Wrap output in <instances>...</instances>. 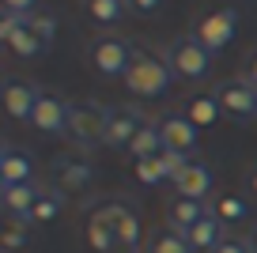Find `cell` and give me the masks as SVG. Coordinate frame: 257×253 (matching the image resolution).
Here are the masks:
<instances>
[{"label":"cell","instance_id":"25","mask_svg":"<svg viewBox=\"0 0 257 253\" xmlns=\"http://www.w3.org/2000/svg\"><path fill=\"white\" fill-rule=\"evenodd\" d=\"M64 208V193L61 189H42L38 193V200H34V208H31V223H49V219H57V212Z\"/></svg>","mask_w":257,"mask_h":253},{"label":"cell","instance_id":"28","mask_svg":"<svg viewBox=\"0 0 257 253\" xmlns=\"http://www.w3.org/2000/svg\"><path fill=\"white\" fill-rule=\"evenodd\" d=\"M27 23H31V31L34 34H38V42H42V46H53V38H57V16H53V12H46V8H38V12H34V16L31 19H27Z\"/></svg>","mask_w":257,"mask_h":253},{"label":"cell","instance_id":"6","mask_svg":"<svg viewBox=\"0 0 257 253\" xmlns=\"http://www.w3.org/2000/svg\"><path fill=\"white\" fill-rule=\"evenodd\" d=\"M216 102L231 121H253L257 117V87L246 76H231L223 83H216Z\"/></svg>","mask_w":257,"mask_h":253},{"label":"cell","instance_id":"17","mask_svg":"<svg viewBox=\"0 0 257 253\" xmlns=\"http://www.w3.org/2000/svg\"><path fill=\"white\" fill-rule=\"evenodd\" d=\"M185 238H189V245H193V253H216L219 245L227 242V223L219 219L216 212H208L197 227H189L185 230Z\"/></svg>","mask_w":257,"mask_h":253},{"label":"cell","instance_id":"34","mask_svg":"<svg viewBox=\"0 0 257 253\" xmlns=\"http://www.w3.org/2000/svg\"><path fill=\"white\" fill-rule=\"evenodd\" d=\"M246 189H249V193L257 197V163L249 166V174H246Z\"/></svg>","mask_w":257,"mask_h":253},{"label":"cell","instance_id":"13","mask_svg":"<svg viewBox=\"0 0 257 253\" xmlns=\"http://www.w3.org/2000/svg\"><path fill=\"white\" fill-rule=\"evenodd\" d=\"M170 185H174L178 197L208 200V193H212V170H208V163H201V159H189V163H185L182 170L170 178Z\"/></svg>","mask_w":257,"mask_h":253},{"label":"cell","instance_id":"30","mask_svg":"<svg viewBox=\"0 0 257 253\" xmlns=\"http://www.w3.org/2000/svg\"><path fill=\"white\" fill-rule=\"evenodd\" d=\"M4 12H12V16H23V19H31L34 12H38V0H4Z\"/></svg>","mask_w":257,"mask_h":253},{"label":"cell","instance_id":"26","mask_svg":"<svg viewBox=\"0 0 257 253\" xmlns=\"http://www.w3.org/2000/svg\"><path fill=\"white\" fill-rule=\"evenodd\" d=\"M27 238H31V219H16V215H12V219L4 223V230H0V245H4L8 253L23 249Z\"/></svg>","mask_w":257,"mask_h":253},{"label":"cell","instance_id":"16","mask_svg":"<svg viewBox=\"0 0 257 253\" xmlns=\"http://www.w3.org/2000/svg\"><path fill=\"white\" fill-rule=\"evenodd\" d=\"M208 212H212V200H193V197H178V193L167 200V223H170V227H178L182 234L189 227H197Z\"/></svg>","mask_w":257,"mask_h":253},{"label":"cell","instance_id":"29","mask_svg":"<svg viewBox=\"0 0 257 253\" xmlns=\"http://www.w3.org/2000/svg\"><path fill=\"white\" fill-rule=\"evenodd\" d=\"M167 0H128V16H140V19H152L163 12Z\"/></svg>","mask_w":257,"mask_h":253},{"label":"cell","instance_id":"2","mask_svg":"<svg viewBox=\"0 0 257 253\" xmlns=\"http://www.w3.org/2000/svg\"><path fill=\"white\" fill-rule=\"evenodd\" d=\"M170 68L163 61V53H152V49H140L133 53V64L125 72V87L133 91L137 98H159L163 91L170 87Z\"/></svg>","mask_w":257,"mask_h":253},{"label":"cell","instance_id":"14","mask_svg":"<svg viewBox=\"0 0 257 253\" xmlns=\"http://www.w3.org/2000/svg\"><path fill=\"white\" fill-rule=\"evenodd\" d=\"M34 178V159L31 151L16 144H0V185H27Z\"/></svg>","mask_w":257,"mask_h":253},{"label":"cell","instance_id":"27","mask_svg":"<svg viewBox=\"0 0 257 253\" xmlns=\"http://www.w3.org/2000/svg\"><path fill=\"white\" fill-rule=\"evenodd\" d=\"M133 170H137V182L140 185H163V182H170V178H167V166H163L159 155H155V159H137Z\"/></svg>","mask_w":257,"mask_h":253},{"label":"cell","instance_id":"24","mask_svg":"<svg viewBox=\"0 0 257 253\" xmlns=\"http://www.w3.org/2000/svg\"><path fill=\"white\" fill-rule=\"evenodd\" d=\"M83 12H87L95 23L113 27L128 16V0H83Z\"/></svg>","mask_w":257,"mask_h":253},{"label":"cell","instance_id":"4","mask_svg":"<svg viewBox=\"0 0 257 253\" xmlns=\"http://www.w3.org/2000/svg\"><path fill=\"white\" fill-rule=\"evenodd\" d=\"M133 53H137V46L128 38H121V34H98L87 46V64L102 79H125L128 64H133Z\"/></svg>","mask_w":257,"mask_h":253},{"label":"cell","instance_id":"3","mask_svg":"<svg viewBox=\"0 0 257 253\" xmlns=\"http://www.w3.org/2000/svg\"><path fill=\"white\" fill-rule=\"evenodd\" d=\"M106 121H110V106L95 102V98H76L68 102V140L80 151H91L95 144H102Z\"/></svg>","mask_w":257,"mask_h":253},{"label":"cell","instance_id":"8","mask_svg":"<svg viewBox=\"0 0 257 253\" xmlns=\"http://www.w3.org/2000/svg\"><path fill=\"white\" fill-rule=\"evenodd\" d=\"M159 133H163V151L182 155V159H189L193 151H197V140H201V129L193 125L182 110L163 113V117H159Z\"/></svg>","mask_w":257,"mask_h":253},{"label":"cell","instance_id":"12","mask_svg":"<svg viewBox=\"0 0 257 253\" xmlns=\"http://www.w3.org/2000/svg\"><path fill=\"white\" fill-rule=\"evenodd\" d=\"M102 212H106V219L113 223V230H117V242L125 245V249H137L140 245V212L128 200H106L102 204Z\"/></svg>","mask_w":257,"mask_h":253},{"label":"cell","instance_id":"15","mask_svg":"<svg viewBox=\"0 0 257 253\" xmlns=\"http://www.w3.org/2000/svg\"><path fill=\"white\" fill-rule=\"evenodd\" d=\"M53 178H57V185H61V193H83L95 182V166H91L87 159H57Z\"/></svg>","mask_w":257,"mask_h":253},{"label":"cell","instance_id":"18","mask_svg":"<svg viewBox=\"0 0 257 253\" xmlns=\"http://www.w3.org/2000/svg\"><path fill=\"white\" fill-rule=\"evenodd\" d=\"M83 234H87V245H91L95 253H113V245H121V242H117V230H113V223L106 219L102 208H95V212H91Z\"/></svg>","mask_w":257,"mask_h":253},{"label":"cell","instance_id":"31","mask_svg":"<svg viewBox=\"0 0 257 253\" xmlns=\"http://www.w3.org/2000/svg\"><path fill=\"white\" fill-rule=\"evenodd\" d=\"M242 76H246V79H249V83H253V87H257V46H253V49H249V57H246V64H242Z\"/></svg>","mask_w":257,"mask_h":253},{"label":"cell","instance_id":"9","mask_svg":"<svg viewBox=\"0 0 257 253\" xmlns=\"http://www.w3.org/2000/svg\"><path fill=\"white\" fill-rule=\"evenodd\" d=\"M42 95H46V91L27 76H4V87H0V98H4V106H8V113L16 121H31Z\"/></svg>","mask_w":257,"mask_h":253},{"label":"cell","instance_id":"19","mask_svg":"<svg viewBox=\"0 0 257 253\" xmlns=\"http://www.w3.org/2000/svg\"><path fill=\"white\" fill-rule=\"evenodd\" d=\"M144 253H193V245H189V238H185L178 227H170V223H159V227L148 234Z\"/></svg>","mask_w":257,"mask_h":253},{"label":"cell","instance_id":"22","mask_svg":"<svg viewBox=\"0 0 257 253\" xmlns=\"http://www.w3.org/2000/svg\"><path fill=\"white\" fill-rule=\"evenodd\" d=\"M182 113H185L197 129H208V125H216V121H219V113H223V110H219L216 95H193L189 102H185Z\"/></svg>","mask_w":257,"mask_h":253},{"label":"cell","instance_id":"1","mask_svg":"<svg viewBox=\"0 0 257 253\" xmlns=\"http://www.w3.org/2000/svg\"><path fill=\"white\" fill-rule=\"evenodd\" d=\"M163 61H167L170 76H174L178 83H201V79L212 76V61H216V53H212L201 38H193V34H178V38L167 42Z\"/></svg>","mask_w":257,"mask_h":253},{"label":"cell","instance_id":"35","mask_svg":"<svg viewBox=\"0 0 257 253\" xmlns=\"http://www.w3.org/2000/svg\"><path fill=\"white\" fill-rule=\"evenodd\" d=\"M125 253H144V249H125Z\"/></svg>","mask_w":257,"mask_h":253},{"label":"cell","instance_id":"10","mask_svg":"<svg viewBox=\"0 0 257 253\" xmlns=\"http://www.w3.org/2000/svg\"><path fill=\"white\" fill-rule=\"evenodd\" d=\"M0 38H4V46H8L16 57H27V61L46 53V46H42L38 34L31 31V23H27L23 16H12V12L0 16Z\"/></svg>","mask_w":257,"mask_h":253},{"label":"cell","instance_id":"11","mask_svg":"<svg viewBox=\"0 0 257 253\" xmlns=\"http://www.w3.org/2000/svg\"><path fill=\"white\" fill-rule=\"evenodd\" d=\"M31 125L38 129V133H46V136H68V98L46 91V95L38 98V106H34Z\"/></svg>","mask_w":257,"mask_h":253},{"label":"cell","instance_id":"32","mask_svg":"<svg viewBox=\"0 0 257 253\" xmlns=\"http://www.w3.org/2000/svg\"><path fill=\"white\" fill-rule=\"evenodd\" d=\"M216 253H249V245H246V238H242V242H234V238H227V242L219 245Z\"/></svg>","mask_w":257,"mask_h":253},{"label":"cell","instance_id":"23","mask_svg":"<svg viewBox=\"0 0 257 253\" xmlns=\"http://www.w3.org/2000/svg\"><path fill=\"white\" fill-rule=\"evenodd\" d=\"M212 212L223 223H246L249 219V204H246L242 193H216L212 197Z\"/></svg>","mask_w":257,"mask_h":253},{"label":"cell","instance_id":"20","mask_svg":"<svg viewBox=\"0 0 257 253\" xmlns=\"http://www.w3.org/2000/svg\"><path fill=\"white\" fill-rule=\"evenodd\" d=\"M38 185H4L0 189V200H4V208H8V215H16V219H31V208L34 200H38Z\"/></svg>","mask_w":257,"mask_h":253},{"label":"cell","instance_id":"33","mask_svg":"<svg viewBox=\"0 0 257 253\" xmlns=\"http://www.w3.org/2000/svg\"><path fill=\"white\" fill-rule=\"evenodd\" d=\"M246 245H249V253H257V219L249 223V230H246Z\"/></svg>","mask_w":257,"mask_h":253},{"label":"cell","instance_id":"5","mask_svg":"<svg viewBox=\"0 0 257 253\" xmlns=\"http://www.w3.org/2000/svg\"><path fill=\"white\" fill-rule=\"evenodd\" d=\"M193 38H201L212 53H223L238 34V12L234 8H208L193 19Z\"/></svg>","mask_w":257,"mask_h":253},{"label":"cell","instance_id":"7","mask_svg":"<svg viewBox=\"0 0 257 253\" xmlns=\"http://www.w3.org/2000/svg\"><path fill=\"white\" fill-rule=\"evenodd\" d=\"M148 125V117H144V110L140 106H133V102H125V106H110V121H106V133H102V144L106 148H125L128 151V144L137 140V133Z\"/></svg>","mask_w":257,"mask_h":253},{"label":"cell","instance_id":"21","mask_svg":"<svg viewBox=\"0 0 257 253\" xmlns=\"http://www.w3.org/2000/svg\"><path fill=\"white\" fill-rule=\"evenodd\" d=\"M128 155H133V163H137V159H155V155H163V133H159V121H148V125L140 129L137 140L128 144Z\"/></svg>","mask_w":257,"mask_h":253}]
</instances>
